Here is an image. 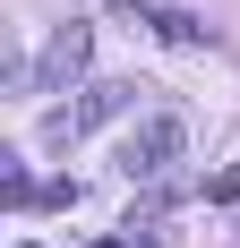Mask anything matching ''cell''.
I'll return each mask as SVG.
<instances>
[{
	"mask_svg": "<svg viewBox=\"0 0 240 248\" xmlns=\"http://www.w3.org/2000/svg\"><path fill=\"white\" fill-rule=\"evenodd\" d=\"M86 51H95V34H86V26H51V43H43V60H34V86H43V94H60V86H69L77 69H86Z\"/></svg>",
	"mask_w": 240,
	"mask_h": 248,
	"instance_id": "obj_3",
	"label": "cell"
},
{
	"mask_svg": "<svg viewBox=\"0 0 240 248\" xmlns=\"http://www.w3.org/2000/svg\"><path fill=\"white\" fill-rule=\"evenodd\" d=\"M0 197H9V205H43V188H34L26 163H9V171H0Z\"/></svg>",
	"mask_w": 240,
	"mask_h": 248,
	"instance_id": "obj_5",
	"label": "cell"
},
{
	"mask_svg": "<svg viewBox=\"0 0 240 248\" xmlns=\"http://www.w3.org/2000/svg\"><path fill=\"white\" fill-rule=\"evenodd\" d=\"M17 248H34V240H17Z\"/></svg>",
	"mask_w": 240,
	"mask_h": 248,
	"instance_id": "obj_7",
	"label": "cell"
},
{
	"mask_svg": "<svg viewBox=\"0 0 240 248\" xmlns=\"http://www.w3.org/2000/svg\"><path fill=\"white\" fill-rule=\"evenodd\" d=\"M112 26H146V34H163V43H206V26H197L189 9H146V0H120Z\"/></svg>",
	"mask_w": 240,
	"mask_h": 248,
	"instance_id": "obj_4",
	"label": "cell"
},
{
	"mask_svg": "<svg viewBox=\"0 0 240 248\" xmlns=\"http://www.w3.org/2000/svg\"><path fill=\"white\" fill-rule=\"evenodd\" d=\"M180 146H189V128L171 120V111H154V120H137L129 137H120V180H163L171 163H180Z\"/></svg>",
	"mask_w": 240,
	"mask_h": 248,
	"instance_id": "obj_1",
	"label": "cell"
},
{
	"mask_svg": "<svg viewBox=\"0 0 240 248\" xmlns=\"http://www.w3.org/2000/svg\"><path fill=\"white\" fill-rule=\"evenodd\" d=\"M129 103H137V86H129V77H95V86L77 94V111H51V120H43V137H51V146H69V137H86V128L120 120Z\"/></svg>",
	"mask_w": 240,
	"mask_h": 248,
	"instance_id": "obj_2",
	"label": "cell"
},
{
	"mask_svg": "<svg viewBox=\"0 0 240 248\" xmlns=\"http://www.w3.org/2000/svg\"><path fill=\"white\" fill-rule=\"evenodd\" d=\"M206 205H240V163H223V171L206 180Z\"/></svg>",
	"mask_w": 240,
	"mask_h": 248,
	"instance_id": "obj_6",
	"label": "cell"
}]
</instances>
